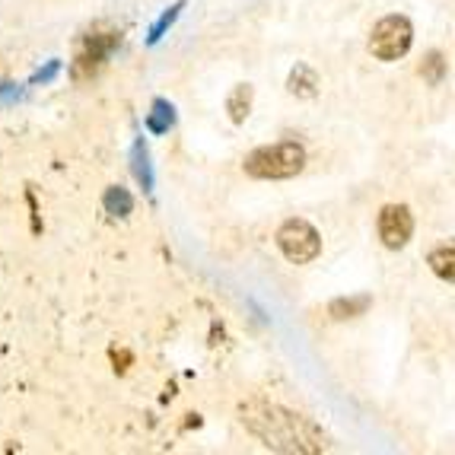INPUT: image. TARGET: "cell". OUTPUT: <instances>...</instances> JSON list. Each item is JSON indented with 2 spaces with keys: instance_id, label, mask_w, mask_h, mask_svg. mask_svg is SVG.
I'll list each match as a JSON object with an SVG mask.
<instances>
[{
  "instance_id": "cell-1",
  "label": "cell",
  "mask_w": 455,
  "mask_h": 455,
  "mask_svg": "<svg viewBox=\"0 0 455 455\" xmlns=\"http://www.w3.org/2000/svg\"><path fill=\"white\" fill-rule=\"evenodd\" d=\"M239 414H243V424L274 452H322L325 449L319 430L306 418L293 414V411H283L277 404L265 402H251L243 404Z\"/></svg>"
},
{
  "instance_id": "cell-2",
  "label": "cell",
  "mask_w": 455,
  "mask_h": 455,
  "mask_svg": "<svg viewBox=\"0 0 455 455\" xmlns=\"http://www.w3.org/2000/svg\"><path fill=\"white\" fill-rule=\"evenodd\" d=\"M306 166V150L296 140H281V144L259 147L245 156V172L251 179H293L296 172H303Z\"/></svg>"
},
{
  "instance_id": "cell-3",
  "label": "cell",
  "mask_w": 455,
  "mask_h": 455,
  "mask_svg": "<svg viewBox=\"0 0 455 455\" xmlns=\"http://www.w3.org/2000/svg\"><path fill=\"white\" fill-rule=\"evenodd\" d=\"M411 42H414V29H411L408 16H382L379 23L372 26L370 54L379 61H398L411 52Z\"/></svg>"
},
{
  "instance_id": "cell-4",
  "label": "cell",
  "mask_w": 455,
  "mask_h": 455,
  "mask_svg": "<svg viewBox=\"0 0 455 455\" xmlns=\"http://www.w3.org/2000/svg\"><path fill=\"white\" fill-rule=\"evenodd\" d=\"M277 249L283 251V259L290 261V265H309V261L319 259L322 251V235L315 233V227L306 220H287L281 223V229H277Z\"/></svg>"
},
{
  "instance_id": "cell-5",
  "label": "cell",
  "mask_w": 455,
  "mask_h": 455,
  "mask_svg": "<svg viewBox=\"0 0 455 455\" xmlns=\"http://www.w3.org/2000/svg\"><path fill=\"white\" fill-rule=\"evenodd\" d=\"M118 42H122V36H118V32H99V29L86 32V36L76 42V58H74V68H70L74 80L96 76L99 70L106 68L108 58L115 54Z\"/></svg>"
},
{
  "instance_id": "cell-6",
  "label": "cell",
  "mask_w": 455,
  "mask_h": 455,
  "mask_svg": "<svg viewBox=\"0 0 455 455\" xmlns=\"http://www.w3.org/2000/svg\"><path fill=\"white\" fill-rule=\"evenodd\" d=\"M376 229H379V239L386 249H404L411 233H414V217L404 204H386L379 211Z\"/></svg>"
},
{
  "instance_id": "cell-7",
  "label": "cell",
  "mask_w": 455,
  "mask_h": 455,
  "mask_svg": "<svg viewBox=\"0 0 455 455\" xmlns=\"http://www.w3.org/2000/svg\"><path fill=\"white\" fill-rule=\"evenodd\" d=\"M427 265H430V271L436 274L440 281L455 283V239L436 245V249L427 255Z\"/></svg>"
},
{
  "instance_id": "cell-8",
  "label": "cell",
  "mask_w": 455,
  "mask_h": 455,
  "mask_svg": "<svg viewBox=\"0 0 455 455\" xmlns=\"http://www.w3.org/2000/svg\"><path fill=\"white\" fill-rule=\"evenodd\" d=\"M287 90L293 92V96H299V99H312L315 92H319V74L309 68V64H296L293 70H290V76H287Z\"/></svg>"
},
{
  "instance_id": "cell-9",
  "label": "cell",
  "mask_w": 455,
  "mask_h": 455,
  "mask_svg": "<svg viewBox=\"0 0 455 455\" xmlns=\"http://www.w3.org/2000/svg\"><path fill=\"white\" fill-rule=\"evenodd\" d=\"M131 172L140 182V188L150 195L153 191V166H150V150H147L144 137H137L134 147H131Z\"/></svg>"
},
{
  "instance_id": "cell-10",
  "label": "cell",
  "mask_w": 455,
  "mask_h": 455,
  "mask_svg": "<svg viewBox=\"0 0 455 455\" xmlns=\"http://www.w3.org/2000/svg\"><path fill=\"white\" fill-rule=\"evenodd\" d=\"M175 128V106L169 99H153L150 112H147V131L150 134H169Z\"/></svg>"
},
{
  "instance_id": "cell-11",
  "label": "cell",
  "mask_w": 455,
  "mask_h": 455,
  "mask_svg": "<svg viewBox=\"0 0 455 455\" xmlns=\"http://www.w3.org/2000/svg\"><path fill=\"white\" fill-rule=\"evenodd\" d=\"M102 207H106L108 217L124 220V217L134 213V195L128 188H122V185H108L106 195H102Z\"/></svg>"
},
{
  "instance_id": "cell-12",
  "label": "cell",
  "mask_w": 455,
  "mask_h": 455,
  "mask_svg": "<svg viewBox=\"0 0 455 455\" xmlns=\"http://www.w3.org/2000/svg\"><path fill=\"white\" fill-rule=\"evenodd\" d=\"M251 99H255V90L249 84L233 86V92L227 96V112L233 124H245V118L251 115Z\"/></svg>"
},
{
  "instance_id": "cell-13",
  "label": "cell",
  "mask_w": 455,
  "mask_h": 455,
  "mask_svg": "<svg viewBox=\"0 0 455 455\" xmlns=\"http://www.w3.org/2000/svg\"><path fill=\"white\" fill-rule=\"evenodd\" d=\"M182 10H185V0H175L172 7H166L160 13V20H156V23L150 26V32H147V45H160V38L166 36L169 29H172L175 26V20H179V16H182Z\"/></svg>"
},
{
  "instance_id": "cell-14",
  "label": "cell",
  "mask_w": 455,
  "mask_h": 455,
  "mask_svg": "<svg viewBox=\"0 0 455 455\" xmlns=\"http://www.w3.org/2000/svg\"><path fill=\"white\" fill-rule=\"evenodd\" d=\"M370 303H372L370 296H350V299H334L328 306V312H331V319H354V315L370 309Z\"/></svg>"
},
{
  "instance_id": "cell-15",
  "label": "cell",
  "mask_w": 455,
  "mask_h": 455,
  "mask_svg": "<svg viewBox=\"0 0 455 455\" xmlns=\"http://www.w3.org/2000/svg\"><path fill=\"white\" fill-rule=\"evenodd\" d=\"M443 74H446V61H443V54L440 52H430L424 58V64H420V76H424L430 86H436L443 80Z\"/></svg>"
},
{
  "instance_id": "cell-16",
  "label": "cell",
  "mask_w": 455,
  "mask_h": 455,
  "mask_svg": "<svg viewBox=\"0 0 455 455\" xmlns=\"http://www.w3.org/2000/svg\"><path fill=\"white\" fill-rule=\"evenodd\" d=\"M26 90L20 84H10V80H0V108L16 106V102H23Z\"/></svg>"
},
{
  "instance_id": "cell-17",
  "label": "cell",
  "mask_w": 455,
  "mask_h": 455,
  "mask_svg": "<svg viewBox=\"0 0 455 455\" xmlns=\"http://www.w3.org/2000/svg\"><path fill=\"white\" fill-rule=\"evenodd\" d=\"M61 74V61H48L42 70H36V74L29 76V86H45V84H52L54 76Z\"/></svg>"
}]
</instances>
